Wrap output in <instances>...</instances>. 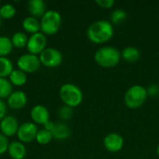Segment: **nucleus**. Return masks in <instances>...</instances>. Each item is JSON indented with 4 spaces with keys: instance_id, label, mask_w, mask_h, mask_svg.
Instances as JSON below:
<instances>
[{
    "instance_id": "obj_7",
    "label": "nucleus",
    "mask_w": 159,
    "mask_h": 159,
    "mask_svg": "<svg viewBox=\"0 0 159 159\" xmlns=\"http://www.w3.org/2000/svg\"><path fill=\"white\" fill-rule=\"evenodd\" d=\"M39 60L41 64L48 68H55L61 65L62 62L61 52L55 48H46L39 55Z\"/></svg>"
},
{
    "instance_id": "obj_22",
    "label": "nucleus",
    "mask_w": 159,
    "mask_h": 159,
    "mask_svg": "<svg viewBox=\"0 0 159 159\" xmlns=\"http://www.w3.org/2000/svg\"><path fill=\"white\" fill-rule=\"evenodd\" d=\"M13 92V85L10 83L8 78L0 77V99H7Z\"/></svg>"
},
{
    "instance_id": "obj_26",
    "label": "nucleus",
    "mask_w": 159,
    "mask_h": 159,
    "mask_svg": "<svg viewBox=\"0 0 159 159\" xmlns=\"http://www.w3.org/2000/svg\"><path fill=\"white\" fill-rule=\"evenodd\" d=\"M128 17V14L125 10L121 9V8H116L115 9L112 13H111V23L114 25H116V24H120L122 22H124L126 20Z\"/></svg>"
},
{
    "instance_id": "obj_28",
    "label": "nucleus",
    "mask_w": 159,
    "mask_h": 159,
    "mask_svg": "<svg viewBox=\"0 0 159 159\" xmlns=\"http://www.w3.org/2000/svg\"><path fill=\"white\" fill-rule=\"evenodd\" d=\"M8 145H9V141L7 137H6L4 134L0 132V156L7 152Z\"/></svg>"
},
{
    "instance_id": "obj_24",
    "label": "nucleus",
    "mask_w": 159,
    "mask_h": 159,
    "mask_svg": "<svg viewBox=\"0 0 159 159\" xmlns=\"http://www.w3.org/2000/svg\"><path fill=\"white\" fill-rule=\"evenodd\" d=\"M52 139H53V137H52L51 131H49V130H48V129H46L44 128L41 129H38L36 137H35L36 143L41 144V145L48 144L51 142Z\"/></svg>"
},
{
    "instance_id": "obj_34",
    "label": "nucleus",
    "mask_w": 159,
    "mask_h": 159,
    "mask_svg": "<svg viewBox=\"0 0 159 159\" xmlns=\"http://www.w3.org/2000/svg\"><path fill=\"white\" fill-rule=\"evenodd\" d=\"M1 25H2V19H1V17H0V27H1Z\"/></svg>"
},
{
    "instance_id": "obj_25",
    "label": "nucleus",
    "mask_w": 159,
    "mask_h": 159,
    "mask_svg": "<svg viewBox=\"0 0 159 159\" xmlns=\"http://www.w3.org/2000/svg\"><path fill=\"white\" fill-rule=\"evenodd\" d=\"M16 14V7L10 4V3H6L0 7V17L1 19L8 20L11 19L15 16Z\"/></svg>"
},
{
    "instance_id": "obj_21",
    "label": "nucleus",
    "mask_w": 159,
    "mask_h": 159,
    "mask_svg": "<svg viewBox=\"0 0 159 159\" xmlns=\"http://www.w3.org/2000/svg\"><path fill=\"white\" fill-rule=\"evenodd\" d=\"M10 39H11L13 47L18 48H26L29 37L24 32L19 31V32L14 33Z\"/></svg>"
},
{
    "instance_id": "obj_17",
    "label": "nucleus",
    "mask_w": 159,
    "mask_h": 159,
    "mask_svg": "<svg viewBox=\"0 0 159 159\" xmlns=\"http://www.w3.org/2000/svg\"><path fill=\"white\" fill-rule=\"evenodd\" d=\"M21 25H22L23 30L26 33H29L31 34L40 32V20H38L37 18L33 17L31 15L23 19Z\"/></svg>"
},
{
    "instance_id": "obj_30",
    "label": "nucleus",
    "mask_w": 159,
    "mask_h": 159,
    "mask_svg": "<svg viewBox=\"0 0 159 159\" xmlns=\"http://www.w3.org/2000/svg\"><path fill=\"white\" fill-rule=\"evenodd\" d=\"M7 102L4 100L0 99V121L7 116Z\"/></svg>"
},
{
    "instance_id": "obj_10",
    "label": "nucleus",
    "mask_w": 159,
    "mask_h": 159,
    "mask_svg": "<svg viewBox=\"0 0 159 159\" xmlns=\"http://www.w3.org/2000/svg\"><path fill=\"white\" fill-rule=\"evenodd\" d=\"M124 138L117 132H110L103 139L104 148L111 153L120 152L124 147Z\"/></svg>"
},
{
    "instance_id": "obj_27",
    "label": "nucleus",
    "mask_w": 159,
    "mask_h": 159,
    "mask_svg": "<svg viewBox=\"0 0 159 159\" xmlns=\"http://www.w3.org/2000/svg\"><path fill=\"white\" fill-rule=\"evenodd\" d=\"M58 115L60 116V118L63 119V120H69L72 118L74 113H73V108L67 106V105H62L59 108L58 110Z\"/></svg>"
},
{
    "instance_id": "obj_9",
    "label": "nucleus",
    "mask_w": 159,
    "mask_h": 159,
    "mask_svg": "<svg viewBox=\"0 0 159 159\" xmlns=\"http://www.w3.org/2000/svg\"><path fill=\"white\" fill-rule=\"evenodd\" d=\"M47 43L48 40L46 34H44L42 32H38L29 36L26 48L29 53L39 55L47 48Z\"/></svg>"
},
{
    "instance_id": "obj_8",
    "label": "nucleus",
    "mask_w": 159,
    "mask_h": 159,
    "mask_svg": "<svg viewBox=\"0 0 159 159\" xmlns=\"http://www.w3.org/2000/svg\"><path fill=\"white\" fill-rule=\"evenodd\" d=\"M38 131L37 125L34 122H24L20 125L17 137L18 141L21 142L22 143H29L35 140L36 134Z\"/></svg>"
},
{
    "instance_id": "obj_6",
    "label": "nucleus",
    "mask_w": 159,
    "mask_h": 159,
    "mask_svg": "<svg viewBox=\"0 0 159 159\" xmlns=\"http://www.w3.org/2000/svg\"><path fill=\"white\" fill-rule=\"evenodd\" d=\"M17 67L26 74H32L36 72L41 65L38 55L32 53H24L20 55L17 60Z\"/></svg>"
},
{
    "instance_id": "obj_23",
    "label": "nucleus",
    "mask_w": 159,
    "mask_h": 159,
    "mask_svg": "<svg viewBox=\"0 0 159 159\" xmlns=\"http://www.w3.org/2000/svg\"><path fill=\"white\" fill-rule=\"evenodd\" d=\"M13 45L11 39L6 35H0V57H7L11 53Z\"/></svg>"
},
{
    "instance_id": "obj_18",
    "label": "nucleus",
    "mask_w": 159,
    "mask_h": 159,
    "mask_svg": "<svg viewBox=\"0 0 159 159\" xmlns=\"http://www.w3.org/2000/svg\"><path fill=\"white\" fill-rule=\"evenodd\" d=\"M121 58L127 62H135L140 60L141 51L135 47L129 46L121 51Z\"/></svg>"
},
{
    "instance_id": "obj_1",
    "label": "nucleus",
    "mask_w": 159,
    "mask_h": 159,
    "mask_svg": "<svg viewBox=\"0 0 159 159\" xmlns=\"http://www.w3.org/2000/svg\"><path fill=\"white\" fill-rule=\"evenodd\" d=\"M115 30L111 21L106 20H98L93 21L87 30V36L92 43L104 44L112 39Z\"/></svg>"
},
{
    "instance_id": "obj_4",
    "label": "nucleus",
    "mask_w": 159,
    "mask_h": 159,
    "mask_svg": "<svg viewBox=\"0 0 159 159\" xmlns=\"http://www.w3.org/2000/svg\"><path fill=\"white\" fill-rule=\"evenodd\" d=\"M147 98V89L141 85H133L126 90L124 102L129 109H138L144 104Z\"/></svg>"
},
{
    "instance_id": "obj_31",
    "label": "nucleus",
    "mask_w": 159,
    "mask_h": 159,
    "mask_svg": "<svg viewBox=\"0 0 159 159\" xmlns=\"http://www.w3.org/2000/svg\"><path fill=\"white\" fill-rule=\"evenodd\" d=\"M147 92H148V96L152 95V96H157L159 93V87L157 85H151L148 89H147Z\"/></svg>"
},
{
    "instance_id": "obj_12",
    "label": "nucleus",
    "mask_w": 159,
    "mask_h": 159,
    "mask_svg": "<svg viewBox=\"0 0 159 159\" xmlns=\"http://www.w3.org/2000/svg\"><path fill=\"white\" fill-rule=\"evenodd\" d=\"M31 118L33 122L36 125H45L48 121L50 120V114L48 109L42 105V104H36L34 105L30 112Z\"/></svg>"
},
{
    "instance_id": "obj_15",
    "label": "nucleus",
    "mask_w": 159,
    "mask_h": 159,
    "mask_svg": "<svg viewBox=\"0 0 159 159\" xmlns=\"http://www.w3.org/2000/svg\"><path fill=\"white\" fill-rule=\"evenodd\" d=\"M27 9L31 16L35 18L42 17L47 11L46 3L43 0H30L27 3Z\"/></svg>"
},
{
    "instance_id": "obj_32",
    "label": "nucleus",
    "mask_w": 159,
    "mask_h": 159,
    "mask_svg": "<svg viewBox=\"0 0 159 159\" xmlns=\"http://www.w3.org/2000/svg\"><path fill=\"white\" fill-rule=\"evenodd\" d=\"M54 125H55V123H54V122H52L51 120H49V121H48V122L44 125V129H48V130L51 131V130H52V129H53V127H54Z\"/></svg>"
},
{
    "instance_id": "obj_3",
    "label": "nucleus",
    "mask_w": 159,
    "mask_h": 159,
    "mask_svg": "<svg viewBox=\"0 0 159 159\" xmlns=\"http://www.w3.org/2000/svg\"><path fill=\"white\" fill-rule=\"evenodd\" d=\"M59 96L63 104L71 108L80 105L84 98L81 89L73 83H65L61 85L59 89Z\"/></svg>"
},
{
    "instance_id": "obj_11",
    "label": "nucleus",
    "mask_w": 159,
    "mask_h": 159,
    "mask_svg": "<svg viewBox=\"0 0 159 159\" xmlns=\"http://www.w3.org/2000/svg\"><path fill=\"white\" fill-rule=\"evenodd\" d=\"M19 127V121L14 116L7 115L0 121V132L7 138L14 136L15 134L17 135Z\"/></svg>"
},
{
    "instance_id": "obj_14",
    "label": "nucleus",
    "mask_w": 159,
    "mask_h": 159,
    "mask_svg": "<svg viewBox=\"0 0 159 159\" xmlns=\"http://www.w3.org/2000/svg\"><path fill=\"white\" fill-rule=\"evenodd\" d=\"M7 154L12 159H23L26 157L27 150L24 143H22L21 142L12 141L9 143Z\"/></svg>"
},
{
    "instance_id": "obj_33",
    "label": "nucleus",
    "mask_w": 159,
    "mask_h": 159,
    "mask_svg": "<svg viewBox=\"0 0 159 159\" xmlns=\"http://www.w3.org/2000/svg\"><path fill=\"white\" fill-rule=\"evenodd\" d=\"M157 156H158L159 157V143L157 144Z\"/></svg>"
},
{
    "instance_id": "obj_19",
    "label": "nucleus",
    "mask_w": 159,
    "mask_h": 159,
    "mask_svg": "<svg viewBox=\"0 0 159 159\" xmlns=\"http://www.w3.org/2000/svg\"><path fill=\"white\" fill-rule=\"evenodd\" d=\"M8 80L10 81V83L15 86V87H21L24 86L28 80V76L27 74L22 72L20 69H14L11 74L9 75V76L7 77Z\"/></svg>"
},
{
    "instance_id": "obj_13",
    "label": "nucleus",
    "mask_w": 159,
    "mask_h": 159,
    "mask_svg": "<svg viewBox=\"0 0 159 159\" xmlns=\"http://www.w3.org/2000/svg\"><path fill=\"white\" fill-rule=\"evenodd\" d=\"M28 102L27 95L22 90H13V92L7 99V105L13 110L22 109Z\"/></svg>"
},
{
    "instance_id": "obj_16",
    "label": "nucleus",
    "mask_w": 159,
    "mask_h": 159,
    "mask_svg": "<svg viewBox=\"0 0 159 159\" xmlns=\"http://www.w3.org/2000/svg\"><path fill=\"white\" fill-rule=\"evenodd\" d=\"M51 134L54 139L62 141V140H66L70 137L71 129L66 124L59 122V123H55V125L51 130Z\"/></svg>"
},
{
    "instance_id": "obj_5",
    "label": "nucleus",
    "mask_w": 159,
    "mask_h": 159,
    "mask_svg": "<svg viewBox=\"0 0 159 159\" xmlns=\"http://www.w3.org/2000/svg\"><path fill=\"white\" fill-rule=\"evenodd\" d=\"M61 15L55 9H48L41 17L40 31L44 34H55L59 32L61 26Z\"/></svg>"
},
{
    "instance_id": "obj_20",
    "label": "nucleus",
    "mask_w": 159,
    "mask_h": 159,
    "mask_svg": "<svg viewBox=\"0 0 159 159\" xmlns=\"http://www.w3.org/2000/svg\"><path fill=\"white\" fill-rule=\"evenodd\" d=\"M13 70L12 61L7 57H0V77L7 78Z\"/></svg>"
},
{
    "instance_id": "obj_2",
    "label": "nucleus",
    "mask_w": 159,
    "mask_h": 159,
    "mask_svg": "<svg viewBox=\"0 0 159 159\" xmlns=\"http://www.w3.org/2000/svg\"><path fill=\"white\" fill-rule=\"evenodd\" d=\"M121 51L112 46H103L94 53L96 63L102 68L116 67L121 61Z\"/></svg>"
},
{
    "instance_id": "obj_29",
    "label": "nucleus",
    "mask_w": 159,
    "mask_h": 159,
    "mask_svg": "<svg viewBox=\"0 0 159 159\" xmlns=\"http://www.w3.org/2000/svg\"><path fill=\"white\" fill-rule=\"evenodd\" d=\"M96 4L102 8H111L116 2L114 0H96Z\"/></svg>"
}]
</instances>
